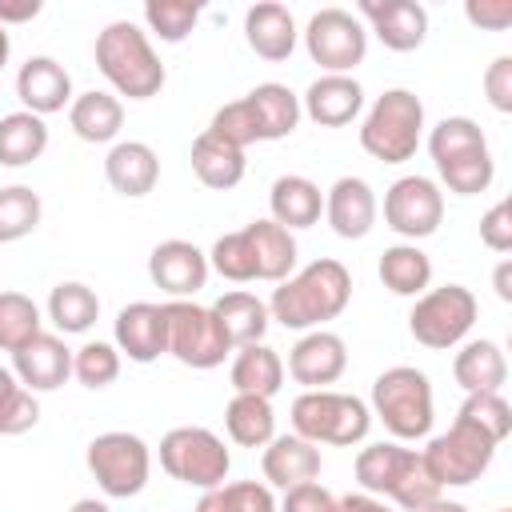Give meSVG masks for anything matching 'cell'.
<instances>
[{"instance_id":"cell-52","label":"cell","mask_w":512,"mask_h":512,"mask_svg":"<svg viewBox=\"0 0 512 512\" xmlns=\"http://www.w3.org/2000/svg\"><path fill=\"white\" fill-rule=\"evenodd\" d=\"M336 512H392L380 496H368V492H348L336 500Z\"/></svg>"},{"instance_id":"cell-9","label":"cell","mask_w":512,"mask_h":512,"mask_svg":"<svg viewBox=\"0 0 512 512\" xmlns=\"http://www.w3.org/2000/svg\"><path fill=\"white\" fill-rule=\"evenodd\" d=\"M476 316H480V304H476L472 288L440 284V288H428L424 296H416V304L408 312V332H412L416 344H424L432 352H444V348L464 344Z\"/></svg>"},{"instance_id":"cell-32","label":"cell","mask_w":512,"mask_h":512,"mask_svg":"<svg viewBox=\"0 0 512 512\" xmlns=\"http://www.w3.org/2000/svg\"><path fill=\"white\" fill-rule=\"evenodd\" d=\"M244 168H248L244 152L232 148V144H224V140L212 136L208 128L192 140V172H196V180H200L204 188L228 192V188H236V184L244 180Z\"/></svg>"},{"instance_id":"cell-49","label":"cell","mask_w":512,"mask_h":512,"mask_svg":"<svg viewBox=\"0 0 512 512\" xmlns=\"http://www.w3.org/2000/svg\"><path fill=\"white\" fill-rule=\"evenodd\" d=\"M484 96L496 112H512V56H496L484 68Z\"/></svg>"},{"instance_id":"cell-5","label":"cell","mask_w":512,"mask_h":512,"mask_svg":"<svg viewBox=\"0 0 512 512\" xmlns=\"http://www.w3.org/2000/svg\"><path fill=\"white\" fill-rule=\"evenodd\" d=\"M424 140V100L412 88H388L360 124V148L380 164H404Z\"/></svg>"},{"instance_id":"cell-2","label":"cell","mask_w":512,"mask_h":512,"mask_svg":"<svg viewBox=\"0 0 512 512\" xmlns=\"http://www.w3.org/2000/svg\"><path fill=\"white\" fill-rule=\"evenodd\" d=\"M356 480L368 496H384L404 512H420L440 496V484L428 476L424 456L400 440H380L356 452Z\"/></svg>"},{"instance_id":"cell-1","label":"cell","mask_w":512,"mask_h":512,"mask_svg":"<svg viewBox=\"0 0 512 512\" xmlns=\"http://www.w3.org/2000/svg\"><path fill=\"white\" fill-rule=\"evenodd\" d=\"M352 300V276L340 260L320 256L312 264H304L300 272H292L288 280H280V288H272L268 300V316L280 328L292 332H312L324 328L328 320H336Z\"/></svg>"},{"instance_id":"cell-3","label":"cell","mask_w":512,"mask_h":512,"mask_svg":"<svg viewBox=\"0 0 512 512\" xmlns=\"http://www.w3.org/2000/svg\"><path fill=\"white\" fill-rule=\"evenodd\" d=\"M96 68L116 88V96L128 100H152L168 80L160 56L152 52L148 32L132 20L104 24V32L96 36Z\"/></svg>"},{"instance_id":"cell-25","label":"cell","mask_w":512,"mask_h":512,"mask_svg":"<svg viewBox=\"0 0 512 512\" xmlns=\"http://www.w3.org/2000/svg\"><path fill=\"white\" fill-rule=\"evenodd\" d=\"M244 40H248V48H252L260 60L280 64V60L292 56L300 32H296V20H292V12H288L284 4L264 0V4H252V8L244 12Z\"/></svg>"},{"instance_id":"cell-21","label":"cell","mask_w":512,"mask_h":512,"mask_svg":"<svg viewBox=\"0 0 512 512\" xmlns=\"http://www.w3.org/2000/svg\"><path fill=\"white\" fill-rule=\"evenodd\" d=\"M376 216H380L376 192L360 176H340L324 192V220L332 224V232L340 240H364L376 228Z\"/></svg>"},{"instance_id":"cell-56","label":"cell","mask_w":512,"mask_h":512,"mask_svg":"<svg viewBox=\"0 0 512 512\" xmlns=\"http://www.w3.org/2000/svg\"><path fill=\"white\" fill-rule=\"evenodd\" d=\"M68 512H112L104 500H96V496H84V500H76Z\"/></svg>"},{"instance_id":"cell-20","label":"cell","mask_w":512,"mask_h":512,"mask_svg":"<svg viewBox=\"0 0 512 512\" xmlns=\"http://www.w3.org/2000/svg\"><path fill=\"white\" fill-rule=\"evenodd\" d=\"M16 96L24 104V112L32 116H52V112H64L72 104V76L60 60L52 56H28L16 72Z\"/></svg>"},{"instance_id":"cell-44","label":"cell","mask_w":512,"mask_h":512,"mask_svg":"<svg viewBox=\"0 0 512 512\" xmlns=\"http://www.w3.org/2000/svg\"><path fill=\"white\" fill-rule=\"evenodd\" d=\"M208 132L212 136H220L224 144H232V148H248V144H260V128H256V116H252V108H248V100L240 96V100H232V104H224V108H216V116H212V124H208Z\"/></svg>"},{"instance_id":"cell-28","label":"cell","mask_w":512,"mask_h":512,"mask_svg":"<svg viewBox=\"0 0 512 512\" xmlns=\"http://www.w3.org/2000/svg\"><path fill=\"white\" fill-rule=\"evenodd\" d=\"M452 376L464 392H500L508 380V360L496 340H464L452 356Z\"/></svg>"},{"instance_id":"cell-38","label":"cell","mask_w":512,"mask_h":512,"mask_svg":"<svg viewBox=\"0 0 512 512\" xmlns=\"http://www.w3.org/2000/svg\"><path fill=\"white\" fill-rule=\"evenodd\" d=\"M40 216H44L40 192H32L28 184L0 188V244H16L28 232H36Z\"/></svg>"},{"instance_id":"cell-27","label":"cell","mask_w":512,"mask_h":512,"mask_svg":"<svg viewBox=\"0 0 512 512\" xmlns=\"http://www.w3.org/2000/svg\"><path fill=\"white\" fill-rule=\"evenodd\" d=\"M248 244H252V260H256V280H288L296 272V260H300V248H296V236L288 228H280L276 220H252L248 228Z\"/></svg>"},{"instance_id":"cell-14","label":"cell","mask_w":512,"mask_h":512,"mask_svg":"<svg viewBox=\"0 0 512 512\" xmlns=\"http://www.w3.org/2000/svg\"><path fill=\"white\" fill-rule=\"evenodd\" d=\"M444 220V192L428 176H400L384 192V224L408 244L432 236Z\"/></svg>"},{"instance_id":"cell-58","label":"cell","mask_w":512,"mask_h":512,"mask_svg":"<svg viewBox=\"0 0 512 512\" xmlns=\"http://www.w3.org/2000/svg\"><path fill=\"white\" fill-rule=\"evenodd\" d=\"M8 52H12V36H8V28H0V72L8 64Z\"/></svg>"},{"instance_id":"cell-54","label":"cell","mask_w":512,"mask_h":512,"mask_svg":"<svg viewBox=\"0 0 512 512\" xmlns=\"http://www.w3.org/2000/svg\"><path fill=\"white\" fill-rule=\"evenodd\" d=\"M492 288H496V296L508 304L512 300V260H500L496 264V272H492Z\"/></svg>"},{"instance_id":"cell-11","label":"cell","mask_w":512,"mask_h":512,"mask_svg":"<svg viewBox=\"0 0 512 512\" xmlns=\"http://www.w3.org/2000/svg\"><path fill=\"white\" fill-rule=\"evenodd\" d=\"M88 472L96 476L100 492L112 496V500H128V496H140L144 484H148V472H152V452L148 444L136 436V432H100L88 452Z\"/></svg>"},{"instance_id":"cell-34","label":"cell","mask_w":512,"mask_h":512,"mask_svg":"<svg viewBox=\"0 0 512 512\" xmlns=\"http://www.w3.org/2000/svg\"><path fill=\"white\" fill-rule=\"evenodd\" d=\"M380 284L392 296H424L432 284V260L420 244H392L380 252Z\"/></svg>"},{"instance_id":"cell-53","label":"cell","mask_w":512,"mask_h":512,"mask_svg":"<svg viewBox=\"0 0 512 512\" xmlns=\"http://www.w3.org/2000/svg\"><path fill=\"white\" fill-rule=\"evenodd\" d=\"M192 512H232V500H228L224 484H220V488L200 492V500H196V508H192Z\"/></svg>"},{"instance_id":"cell-19","label":"cell","mask_w":512,"mask_h":512,"mask_svg":"<svg viewBox=\"0 0 512 512\" xmlns=\"http://www.w3.org/2000/svg\"><path fill=\"white\" fill-rule=\"evenodd\" d=\"M12 376L28 392H56L72 376V348L64 344V336L40 332L12 352Z\"/></svg>"},{"instance_id":"cell-6","label":"cell","mask_w":512,"mask_h":512,"mask_svg":"<svg viewBox=\"0 0 512 512\" xmlns=\"http://www.w3.org/2000/svg\"><path fill=\"white\" fill-rule=\"evenodd\" d=\"M396 440H424L432 432L436 420V404H432V380L412 368V364H396L384 368L372 380V408H368Z\"/></svg>"},{"instance_id":"cell-40","label":"cell","mask_w":512,"mask_h":512,"mask_svg":"<svg viewBox=\"0 0 512 512\" xmlns=\"http://www.w3.org/2000/svg\"><path fill=\"white\" fill-rule=\"evenodd\" d=\"M196 20H200V4H188V0H148L144 4V24L164 44L188 40L192 28H196Z\"/></svg>"},{"instance_id":"cell-10","label":"cell","mask_w":512,"mask_h":512,"mask_svg":"<svg viewBox=\"0 0 512 512\" xmlns=\"http://www.w3.org/2000/svg\"><path fill=\"white\" fill-rule=\"evenodd\" d=\"M496 448H500V444H496L484 428H476V424H468V420L456 416L452 428L440 432V436H432L420 456H424L428 476H432V480L440 484V492H444V488H464V484L480 480V476L488 472Z\"/></svg>"},{"instance_id":"cell-24","label":"cell","mask_w":512,"mask_h":512,"mask_svg":"<svg viewBox=\"0 0 512 512\" xmlns=\"http://www.w3.org/2000/svg\"><path fill=\"white\" fill-rule=\"evenodd\" d=\"M104 180L112 184V192L140 200L160 180V156L144 140H116L104 156Z\"/></svg>"},{"instance_id":"cell-7","label":"cell","mask_w":512,"mask_h":512,"mask_svg":"<svg viewBox=\"0 0 512 512\" xmlns=\"http://www.w3.org/2000/svg\"><path fill=\"white\" fill-rule=\"evenodd\" d=\"M372 412L360 396L352 392H332V388H308L292 400V432L320 444L352 448L368 436Z\"/></svg>"},{"instance_id":"cell-35","label":"cell","mask_w":512,"mask_h":512,"mask_svg":"<svg viewBox=\"0 0 512 512\" xmlns=\"http://www.w3.org/2000/svg\"><path fill=\"white\" fill-rule=\"evenodd\" d=\"M224 428H228L232 444H240V448H264V444L276 436L272 400L236 392V396L228 400V408H224Z\"/></svg>"},{"instance_id":"cell-17","label":"cell","mask_w":512,"mask_h":512,"mask_svg":"<svg viewBox=\"0 0 512 512\" xmlns=\"http://www.w3.org/2000/svg\"><path fill=\"white\" fill-rule=\"evenodd\" d=\"M112 344H116V352H124L136 364L160 360L168 352V316H164V304H152V300L124 304L116 312V324H112Z\"/></svg>"},{"instance_id":"cell-22","label":"cell","mask_w":512,"mask_h":512,"mask_svg":"<svg viewBox=\"0 0 512 512\" xmlns=\"http://www.w3.org/2000/svg\"><path fill=\"white\" fill-rule=\"evenodd\" d=\"M360 108H364V88L356 76H328L324 72L300 96V112L320 128H344L360 116Z\"/></svg>"},{"instance_id":"cell-23","label":"cell","mask_w":512,"mask_h":512,"mask_svg":"<svg viewBox=\"0 0 512 512\" xmlns=\"http://www.w3.org/2000/svg\"><path fill=\"white\" fill-rule=\"evenodd\" d=\"M320 448L296 432L288 436H272L264 444V456H260V472H264V484L268 488H296V484H308L320 476Z\"/></svg>"},{"instance_id":"cell-47","label":"cell","mask_w":512,"mask_h":512,"mask_svg":"<svg viewBox=\"0 0 512 512\" xmlns=\"http://www.w3.org/2000/svg\"><path fill=\"white\" fill-rule=\"evenodd\" d=\"M276 512H336V496L320 480H308V484L288 488L284 500L276 504Z\"/></svg>"},{"instance_id":"cell-18","label":"cell","mask_w":512,"mask_h":512,"mask_svg":"<svg viewBox=\"0 0 512 512\" xmlns=\"http://www.w3.org/2000/svg\"><path fill=\"white\" fill-rule=\"evenodd\" d=\"M344 368H348V344H344V336H336L328 328L304 332L288 352V376L296 384H304V392L336 384L344 376Z\"/></svg>"},{"instance_id":"cell-8","label":"cell","mask_w":512,"mask_h":512,"mask_svg":"<svg viewBox=\"0 0 512 512\" xmlns=\"http://www.w3.org/2000/svg\"><path fill=\"white\" fill-rule=\"evenodd\" d=\"M160 468L172 480L208 492V488H220L228 480L232 456L212 428L184 424V428H172L160 436Z\"/></svg>"},{"instance_id":"cell-50","label":"cell","mask_w":512,"mask_h":512,"mask_svg":"<svg viewBox=\"0 0 512 512\" xmlns=\"http://www.w3.org/2000/svg\"><path fill=\"white\" fill-rule=\"evenodd\" d=\"M464 16H468V24H476V28H488V32H504L508 24H512V0H468L464 4Z\"/></svg>"},{"instance_id":"cell-41","label":"cell","mask_w":512,"mask_h":512,"mask_svg":"<svg viewBox=\"0 0 512 512\" xmlns=\"http://www.w3.org/2000/svg\"><path fill=\"white\" fill-rule=\"evenodd\" d=\"M72 376H76L84 388H92V392L108 388V384L120 376V352H116V344H108V340H88V344H80V348L72 352Z\"/></svg>"},{"instance_id":"cell-4","label":"cell","mask_w":512,"mask_h":512,"mask_svg":"<svg viewBox=\"0 0 512 512\" xmlns=\"http://www.w3.org/2000/svg\"><path fill=\"white\" fill-rule=\"evenodd\" d=\"M428 152L440 172V184L456 196H480L496 176L488 136L480 132L472 116H444L428 132Z\"/></svg>"},{"instance_id":"cell-15","label":"cell","mask_w":512,"mask_h":512,"mask_svg":"<svg viewBox=\"0 0 512 512\" xmlns=\"http://www.w3.org/2000/svg\"><path fill=\"white\" fill-rule=\"evenodd\" d=\"M208 252L192 240H160L148 256V276L168 300H192L208 284Z\"/></svg>"},{"instance_id":"cell-42","label":"cell","mask_w":512,"mask_h":512,"mask_svg":"<svg viewBox=\"0 0 512 512\" xmlns=\"http://www.w3.org/2000/svg\"><path fill=\"white\" fill-rule=\"evenodd\" d=\"M208 268L220 272V276L232 280V284L256 280V260H252L248 232H244V228H240V232H224V236L212 244V252H208Z\"/></svg>"},{"instance_id":"cell-51","label":"cell","mask_w":512,"mask_h":512,"mask_svg":"<svg viewBox=\"0 0 512 512\" xmlns=\"http://www.w3.org/2000/svg\"><path fill=\"white\" fill-rule=\"evenodd\" d=\"M40 16V0H0V28L8 24H24Z\"/></svg>"},{"instance_id":"cell-36","label":"cell","mask_w":512,"mask_h":512,"mask_svg":"<svg viewBox=\"0 0 512 512\" xmlns=\"http://www.w3.org/2000/svg\"><path fill=\"white\" fill-rule=\"evenodd\" d=\"M48 148V124L32 112H8L0 116V164L4 168H24L40 160Z\"/></svg>"},{"instance_id":"cell-55","label":"cell","mask_w":512,"mask_h":512,"mask_svg":"<svg viewBox=\"0 0 512 512\" xmlns=\"http://www.w3.org/2000/svg\"><path fill=\"white\" fill-rule=\"evenodd\" d=\"M420 512H468V504H460V500H444V496H436L428 508H420Z\"/></svg>"},{"instance_id":"cell-46","label":"cell","mask_w":512,"mask_h":512,"mask_svg":"<svg viewBox=\"0 0 512 512\" xmlns=\"http://www.w3.org/2000/svg\"><path fill=\"white\" fill-rule=\"evenodd\" d=\"M480 240L492 252H512V200H496L480 216Z\"/></svg>"},{"instance_id":"cell-31","label":"cell","mask_w":512,"mask_h":512,"mask_svg":"<svg viewBox=\"0 0 512 512\" xmlns=\"http://www.w3.org/2000/svg\"><path fill=\"white\" fill-rule=\"evenodd\" d=\"M228 376H232V388H236V392L272 400V396L280 392V384H284V360H280V352L268 348L264 340H260V344H244V348H236Z\"/></svg>"},{"instance_id":"cell-30","label":"cell","mask_w":512,"mask_h":512,"mask_svg":"<svg viewBox=\"0 0 512 512\" xmlns=\"http://www.w3.org/2000/svg\"><path fill=\"white\" fill-rule=\"evenodd\" d=\"M248 108L256 116V128H260V140H284L296 132L300 124V96L288 88V84H276V80H264L256 84L248 96Z\"/></svg>"},{"instance_id":"cell-29","label":"cell","mask_w":512,"mask_h":512,"mask_svg":"<svg viewBox=\"0 0 512 512\" xmlns=\"http://www.w3.org/2000/svg\"><path fill=\"white\" fill-rule=\"evenodd\" d=\"M68 124L84 144H112L124 128V104L112 92H80L68 104Z\"/></svg>"},{"instance_id":"cell-59","label":"cell","mask_w":512,"mask_h":512,"mask_svg":"<svg viewBox=\"0 0 512 512\" xmlns=\"http://www.w3.org/2000/svg\"><path fill=\"white\" fill-rule=\"evenodd\" d=\"M496 512H512V508H496Z\"/></svg>"},{"instance_id":"cell-43","label":"cell","mask_w":512,"mask_h":512,"mask_svg":"<svg viewBox=\"0 0 512 512\" xmlns=\"http://www.w3.org/2000/svg\"><path fill=\"white\" fill-rule=\"evenodd\" d=\"M456 416L468 420V424H476V428H484L496 444L512 432V408H508V400L500 392H468Z\"/></svg>"},{"instance_id":"cell-39","label":"cell","mask_w":512,"mask_h":512,"mask_svg":"<svg viewBox=\"0 0 512 512\" xmlns=\"http://www.w3.org/2000/svg\"><path fill=\"white\" fill-rule=\"evenodd\" d=\"M40 308L24 292H0V352L24 348L32 336H40Z\"/></svg>"},{"instance_id":"cell-13","label":"cell","mask_w":512,"mask_h":512,"mask_svg":"<svg viewBox=\"0 0 512 512\" xmlns=\"http://www.w3.org/2000/svg\"><path fill=\"white\" fill-rule=\"evenodd\" d=\"M164 316H168V352L180 364L208 372V368L224 364V356L232 352L212 308H204L196 300H168Z\"/></svg>"},{"instance_id":"cell-16","label":"cell","mask_w":512,"mask_h":512,"mask_svg":"<svg viewBox=\"0 0 512 512\" xmlns=\"http://www.w3.org/2000/svg\"><path fill=\"white\" fill-rule=\"evenodd\" d=\"M356 16L388 52H416L428 36V8L416 0H360Z\"/></svg>"},{"instance_id":"cell-48","label":"cell","mask_w":512,"mask_h":512,"mask_svg":"<svg viewBox=\"0 0 512 512\" xmlns=\"http://www.w3.org/2000/svg\"><path fill=\"white\" fill-rule=\"evenodd\" d=\"M228 500H232V512H276V496L264 480H236V484H224Z\"/></svg>"},{"instance_id":"cell-26","label":"cell","mask_w":512,"mask_h":512,"mask_svg":"<svg viewBox=\"0 0 512 512\" xmlns=\"http://www.w3.org/2000/svg\"><path fill=\"white\" fill-rule=\"evenodd\" d=\"M268 208H272L268 220H276V224L288 228V232L312 228V224H320V216H324V192H320V184H312L308 176L288 172V176H276V180H272Z\"/></svg>"},{"instance_id":"cell-45","label":"cell","mask_w":512,"mask_h":512,"mask_svg":"<svg viewBox=\"0 0 512 512\" xmlns=\"http://www.w3.org/2000/svg\"><path fill=\"white\" fill-rule=\"evenodd\" d=\"M40 424V400L28 388H12L0 400V436H24Z\"/></svg>"},{"instance_id":"cell-33","label":"cell","mask_w":512,"mask_h":512,"mask_svg":"<svg viewBox=\"0 0 512 512\" xmlns=\"http://www.w3.org/2000/svg\"><path fill=\"white\" fill-rule=\"evenodd\" d=\"M212 312H216V320H220V328H224L232 352L244 348V344H260L264 332H268V324H272L268 304H264L260 296H252V292H240V288H236V292H224V296L212 304Z\"/></svg>"},{"instance_id":"cell-37","label":"cell","mask_w":512,"mask_h":512,"mask_svg":"<svg viewBox=\"0 0 512 512\" xmlns=\"http://www.w3.org/2000/svg\"><path fill=\"white\" fill-rule=\"evenodd\" d=\"M100 316V296L80 284V280H60L52 292H48V320L56 324V332L64 336H80L96 324Z\"/></svg>"},{"instance_id":"cell-57","label":"cell","mask_w":512,"mask_h":512,"mask_svg":"<svg viewBox=\"0 0 512 512\" xmlns=\"http://www.w3.org/2000/svg\"><path fill=\"white\" fill-rule=\"evenodd\" d=\"M12 388H20V380L12 376V368H4V364H0V400H4Z\"/></svg>"},{"instance_id":"cell-12","label":"cell","mask_w":512,"mask_h":512,"mask_svg":"<svg viewBox=\"0 0 512 512\" xmlns=\"http://www.w3.org/2000/svg\"><path fill=\"white\" fill-rule=\"evenodd\" d=\"M300 36H304L312 64H320L328 76H352V68L364 64V56H368V28L348 8L312 12V20Z\"/></svg>"}]
</instances>
